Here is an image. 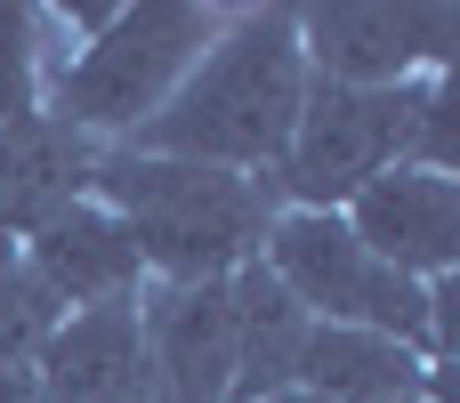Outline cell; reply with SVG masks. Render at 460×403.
<instances>
[{
  "label": "cell",
  "instance_id": "6da1fadb",
  "mask_svg": "<svg viewBox=\"0 0 460 403\" xmlns=\"http://www.w3.org/2000/svg\"><path fill=\"white\" fill-rule=\"evenodd\" d=\"M307 97V57H299V24L291 8H226L218 40L194 57V73L170 89V105L121 137L129 153H170V162H202V170H234V178H275L291 121Z\"/></svg>",
  "mask_w": 460,
  "mask_h": 403
},
{
  "label": "cell",
  "instance_id": "7a4b0ae2",
  "mask_svg": "<svg viewBox=\"0 0 460 403\" xmlns=\"http://www.w3.org/2000/svg\"><path fill=\"white\" fill-rule=\"evenodd\" d=\"M89 194L137 234L146 283H226L259 258L267 218H275V194L259 178L170 162V153H129V145H97Z\"/></svg>",
  "mask_w": 460,
  "mask_h": 403
},
{
  "label": "cell",
  "instance_id": "3957f363",
  "mask_svg": "<svg viewBox=\"0 0 460 403\" xmlns=\"http://www.w3.org/2000/svg\"><path fill=\"white\" fill-rule=\"evenodd\" d=\"M259 267L307 307V323H348V331H388L404 339L429 372H453V291L460 275L445 283H412L396 275L388 258H372L340 210H275L267 218V242H259Z\"/></svg>",
  "mask_w": 460,
  "mask_h": 403
},
{
  "label": "cell",
  "instance_id": "277c9868",
  "mask_svg": "<svg viewBox=\"0 0 460 403\" xmlns=\"http://www.w3.org/2000/svg\"><path fill=\"white\" fill-rule=\"evenodd\" d=\"M218 24H226V8H202V0H129L81 48L49 57L40 113H57L65 129H81L97 145H121L170 105V89L194 73V57L218 40Z\"/></svg>",
  "mask_w": 460,
  "mask_h": 403
},
{
  "label": "cell",
  "instance_id": "5b68a950",
  "mask_svg": "<svg viewBox=\"0 0 460 403\" xmlns=\"http://www.w3.org/2000/svg\"><path fill=\"white\" fill-rule=\"evenodd\" d=\"M429 81H396V89H340V81H307L291 145L267 178L275 210H348L380 170L412 162V129L429 105Z\"/></svg>",
  "mask_w": 460,
  "mask_h": 403
},
{
  "label": "cell",
  "instance_id": "8992f818",
  "mask_svg": "<svg viewBox=\"0 0 460 403\" xmlns=\"http://www.w3.org/2000/svg\"><path fill=\"white\" fill-rule=\"evenodd\" d=\"M299 24V57L307 81H340V89H396L420 73H453L460 57V8H372V0H323V8H291Z\"/></svg>",
  "mask_w": 460,
  "mask_h": 403
},
{
  "label": "cell",
  "instance_id": "52a82bcc",
  "mask_svg": "<svg viewBox=\"0 0 460 403\" xmlns=\"http://www.w3.org/2000/svg\"><path fill=\"white\" fill-rule=\"evenodd\" d=\"M137 347H146L162 403H226V388H234L226 283H146L137 291Z\"/></svg>",
  "mask_w": 460,
  "mask_h": 403
},
{
  "label": "cell",
  "instance_id": "ba28073f",
  "mask_svg": "<svg viewBox=\"0 0 460 403\" xmlns=\"http://www.w3.org/2000/svg\"><path fill=\"white\" fill-rule=\"evenodd\" d=\"M340 218H348V234H356L372 258H388V267L412 275V283L460 275V178H445V170L396 162V170H380Z\"/></svg>",
  "mask_w": 460,
  "mask_h": 403
},
{
  "label": "cell",
  "instance_id": "9c48e42d",
  "mask_svg": "<svg viewBox=\"0 0 460 403\" xmlns=\"http://www.w3.org/2000/svg\"><path fill=\"white\" fill-rule=\"evenodd\" d=\"M16 258L49 283V299H57L65 315H81V307H113V299H137V291H146L137 234H129L97 194L65 202L49 226H32V234L16 242Z\"/></svg>",
  "mask_w": 460,
  "mask_h": 403
},
{
  "label": "cell",
  "instance_id": "30bf717a",
  "mask_svg": "<svg viewBox=\"0 0 460 403\" xmlns=\"http://www.w3.org/2000/svg\"><path fill=\"white\" fill-rule=\"evenodd\" d=\"M32 396L40 403H146L154 372L137 347V299L113 307H81L49 331L40 364H32Z\"/></svg>",
  "mask_w": 460,
  "mask_h": 403
},
{
  "label": "cell",
  "instance_id": "8fae6325",
  "mask_svg": "<svg viewBox=\"0 0 460 403\" xmlns=\"http://www.w3.org/2000/svg\"><path fill=\"white\" fill-rule=\"evenodd\" d=\"M89 170H97V137L65 129L57 113H24L16 129H0V242H24L65 202H81Z\"/></svg>",
  "mask_w": 460,
  "mask_h": 403
},
{
  "label": "cell",
  "instance_id": "7c38bea8",
  "mask_svg": "<svg viewBox=\"0 0 460 403\" xmlns=\"http://www.w3.org/2000/svg\"><path fill=\"white\" fill-rule=\"evenodd\" d=\"M226 315H234V388L226 403H267L299 388V355H307V307L251 258L243 275H226Z\"/></svg>",
  "mask_w": 460,
  "mask_h": 403
},
{
  "label": "cell",
  "instance_id": "4fadbf2b",
  "mask_svg": "<svg viewBox=\"0 0 460 403\" xmlns=\"http://www.w3.org/2000/svg\"><path fill=\"white\" fill-rule=\"evenodd\" d=\"M299 396L315 403H396V396H445V372H429L404 339L388 331H348L315 323L299 355Z\"/></svg>",
  "mask_w": 460,
  "mask_h": 403
},
{
  "label": "cell",
  "instance_id": "5bb4252c",
  "mask_svg": "<svg viewBox=\"0 0 460 403\" xmlns=\"http://www.w3.org/2000/svg\"><path fill=\"white\" fill-rule=\"evenodd\" d=\"M57 323H65V307L49 299V283L24 258L0 267V380H32V364H40Z\"/></svg>",
  "mask_w": 460,
  "mask_h": 403
},
{
  "label": "cell",
  "instance_id": "9a60e30c",
  "mask_svg": "<svg viewBox=\"0 0 460 403\" xmlns=\"http://www.w3.org/2000/svg\"><path fill=\"white\" fill-rule=\"evenodd\" d=\"M40 81H49V16L32 0H0V129L40 113Z\"/></svg>",
  "mask_w": 460,
  "mask_h": 403
},
{
  "label": "cell",
  "instance_id": "2e32d148",
  "mask_svg": "<svg viewBox=\"0 0 460 403\" xmlns=\"http://www.w3.org/2000/svg\"><path fill=\"white\" fill-rule=\"evenodd\" d=\"M0 403H40V396H32V380H0Z\"/></svg>",
  "mask_w": 460,
  "mask_h": 403
},
{
  "label": "cell",
  "instance_id": "e0dca14e",
  "mask_svg": "<svg viewBox=\"0 0 460 403\" xmlns=\"http://www.w3.org/2000/svg\"><path fill=\"white\" fill-rule=\"evenodd\" d=\"M267 403H315V396H299V388H283V396H267Z\"/></svg>",
  "mask_w": 460,
  "mask_h": 403
},
{
  "label": "cell",
  "instance_id": "ac0fdd59",
  "mask_svg": "<svg viewBox=\"0 0 460 403\" xmlns=\"http://www.w3.org/2000/svg\"><path fill=\"white\" fill-rule=\"evenodd\" d=\"M0 267H16V242H0Z\"/></svg>",
  "mask_w": 460,
  "mask_h": 403
},
{
  "label": "cell",
  "instance_id": "d6986e66",
  "mask_svg": "<svg viewBox=\"0 0 460 403\" xmlns=\"http://www.w3.org/2000/svg\"><path fill=\"white\" fill-rule=\"evenodd\" d=\"M396 403H445V396H396Z\"/></svg>",
  "mask_w": 460,
  "mask_h": 403
}]
</instances>
